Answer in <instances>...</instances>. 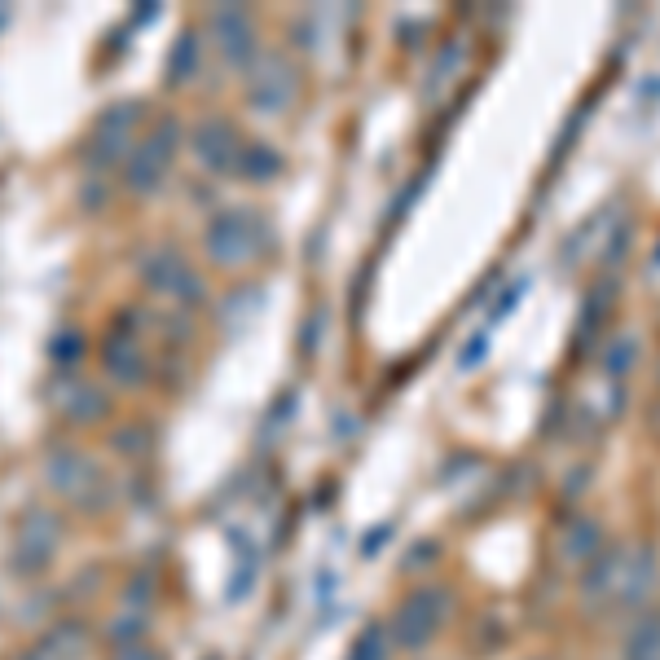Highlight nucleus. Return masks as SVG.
Here are the masks:
<instances>
[{
	"label": "nucleus",
	"instance_id": "obj_3",
	"mask_svg": "<svg viewBox=\"0 0 660 660\" xmlns=\"http://www.w3.org/2000/svg\"><path fill=\"white\" fill-rule=\"evenodd\" d=\"M176 137H181V128L172 124V119H163L159 128L150 132L146 141H141V154H137V163L128 168V185L132 190H154V185L163 181V172H168V163H172V154H176Z\"/></svg>",
	"mask_w": 660,
	"mask_h": 660
},
{
	"label": "nucleus",
	"instance_id": "obj_10",
	"mask_svg": "<svg viewBox=\"0 0 660 660\" xmlns=\"http://www.w3.org/2000/svg\"><path fill=\"white\" fill-rule=\"evenodd\" d=\"M194 58H198V40L185 36V40H181V53H172V80H190Z\"/></svg>",
	"mask_w": 660,
	"mask_h": 660
},
{
	"label": "nucleus",
	"instance_id": "obj_7",
	"mask_svg": "<svg viewBox=\"0 0 660 660\" xmlns=\"http://www.w3.org/2000/svg\"><path fill=\"white\" fill-rule=\"evenodd\" d=\"M212 31L220 36V49H225V58H234V62L247 58V53H242V40L251 44V22H247V14H242V9H216V14H212Z\"/></svg>",
	"mask_w": 660,
	"mask_h": 660
},
{
	"label": "nucleus",
	"instance_id": "obj_11",
	"mask_svg": "<svg viewBox=\"0 0 660 660\" xmlns=\"http://www.w3.org/2000/svg\"><path fill=\"white\" fill-rule=\"evenodd\" d=\"M115 660H159V656H154L150 647H141V643H124V647L115 652Z\"/></svg>",
	"mask_w": 660,
	"mask_h": 660
},
{
	"label": "nucleus",
	"instance_id": "obj_5",
	"mask_svg": "<svg viewBox=\"0 0 660 660\" xmlns=\"http://www.w3.org/2000/svg\"><path fill=\"white\" fill-rule=\"evenodd\" d=\"M194 154L207 163L212 172H229L234 163L242 159V141H238V128L229 119H203L194 128Z\"/></svg>",
	"mask_w": 660,
	"mask_h": 660
},
{
	"label": "nucleus",
	"instance_id": "obj_8",
	"mask_svg": "<svg viewBox=\"0 0 660 660\" xmlns=\"http://www.w3.org/2000/svg\"><path fill=\"white\" fill-rule=\"evenodd\" d=\"M106 366L115 379H137L141 374V357H137V348L128 344V335L119 330L115 339H110V348H106Z\"/></svg>",
	"mask_w": 660,
	"mask_h": 660
},
{
	"label": "nucleus",
	"instance_id": "obj_2",
	"mask_svg": "<svg viewBox=\"0 0 660 660\" xmlns=\"http://www.w3.org/2000/svg\"><path fill=\"white\" fill-rule=\"evenodd\" d=\"M256 251V220L247 212H225L216 216V225L207 229V256L225 269H234Z\"/></svg>",
	"mask_w": 660,
	"mask_h": 660
},
{
	"label": "nucleus",
	"instance_id": "obj_1",
	"mask_svg": "<svg viewBox=\"0 0 660 660\" xmlns=\"http://www.w3.org/2000/svg\"><path fill=\"white\" fill-rule=\"evenodd\" d=\"M141 278H146L154 291L163 295H176V300L194 304L203 300V278L185 264V256H176V251H150L146 260H141Z\"/></svg>",
	"mask_w": 660,
	"mask_h": 660
},
{
	"label": "nucleus",
	"instance_id": "obj_9",
	"mask_svg": "<svg viewBox=\"0 0 660 660\" xmlns=\"http://www.w3.org/2000/svg\"><path fill=\"white\" fill-rule=\"evenodd\" d=\"M352 660H388L383 634H379V630H366V634H361V643L352 647Z\"/></svg>",
	"mask_w": 660,
	"mask_h": 660
},
{
	"label": "nucleus",
	"instance_id": "obj_4",
	"mask_svg": "<svg viewBox=\"0 0 660 660\" xmlns=\"http://www.w3.org/2000/svg\"><path fill=\"white\" fill-rule=\"evenodd\" d=\"M247 97H251V106H256L260 115H278L282 106H291V97H295L291 66H282L278 58H264L247 80Z\"/></svg>",
	"mask_w": 660,
	"mask_h": 660
},
{
	"label": "nucleus",
	"instance_id": "obj_6",
	"mask_svg": "<svg viewBox=\"0 0 660 660\" xmlns=\"http://www.w3.org/2000/svg\"><path fill=\"white\" fill-rule=\"evenodd\" d=\"M445 594H414V599L401 603V612H396L392 630L401 638V647H418L432 638V630L440 625V616H445Z\"/></svg>",
	"mask_w": 660,
	"mask_h": 660
}]
</instances>
